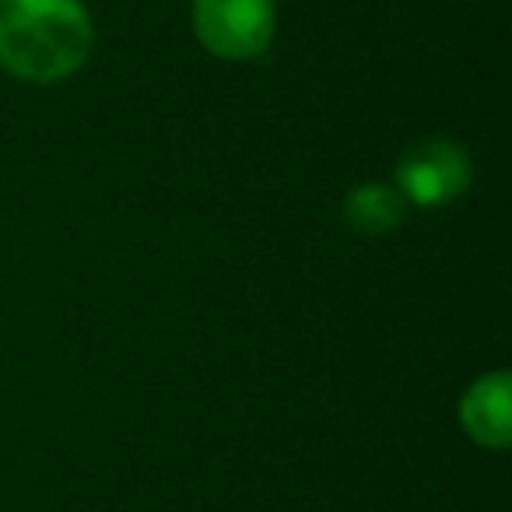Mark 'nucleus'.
<instances>
[{
	"instance_id": "7ed1b4c3",
	"label": "nucleus",
	"mask_w": 512,
	"mask_h": 512,
	"mask_svg": "<svg viewBox=\"0 0 512 512\" xmlns=\"http://www.w3.org/2000/svg\"><path fill=\"white\" fill-rule=\"evenodd\" d=\"M470 155L446 137H428L414 144L397 165V190L407 204L446 207L470 186Z\"/></svg>"
},
{
	"instance_id": "f257e3e1",
	"label": "nucleus",
	"mask_w": 512,
	"mask_h": 512,
	"mask_svg": "<svg viewBox=\"0 0 512 512\" xmlns=\"http://www.w3.org/2000/svg\"><path fill=\"white\" fill-rule=\"evenodd\" d=\"M92 53V18L81 0H0V67L53 85L81 71Z\"/></svg>"
},
{
	"instance_id": "20e7f679",
	"label": "nucleus",
	"mask_w": 512,
	"mask_h": 512,
	"mask_svg": "<svg viewBox=\"0 0 512 512\" xmlns=\"http://www.w3.org/2000/svg\"><path fill=\"white\" fill-rule=\"evenodd\" d=\"M460 425L477 446L505 449L512 442V379L509 372L481 376L460 400Z\"/></svg>"
},
{
	"instance_id": "39448f33",
	"label": "nucleus",
	"mask_w": 512,
	"mask_h": 512,
	"mask_svg": "<svg viewBox=\"0 0 512 512\" xmlns=\"http://www.w3.org/2000/svg\"><path fill=\"white\" fill-rule=\"evenodd\" d=\"M407 200L400 197V190L383 183H365L355 186L344 200V218L355 232L362 235H386L404 221Z\"/></svg>"
},
{
	"instance_id": "f03ea898",
	"label": "nucleus",
	"mask_w": 512,
	"mask_h": 512,
	"mask_svg": "<svg viewBox=\"0 0 512 512\" xmlns=\"http://www.w3.org/2000/svg\"><path fill=\"white\" fill-rule=\"evenodd\" d=\"M274 0H193V32L221 60H253L274 39Z\"/></svg>"
}]
</instances>
